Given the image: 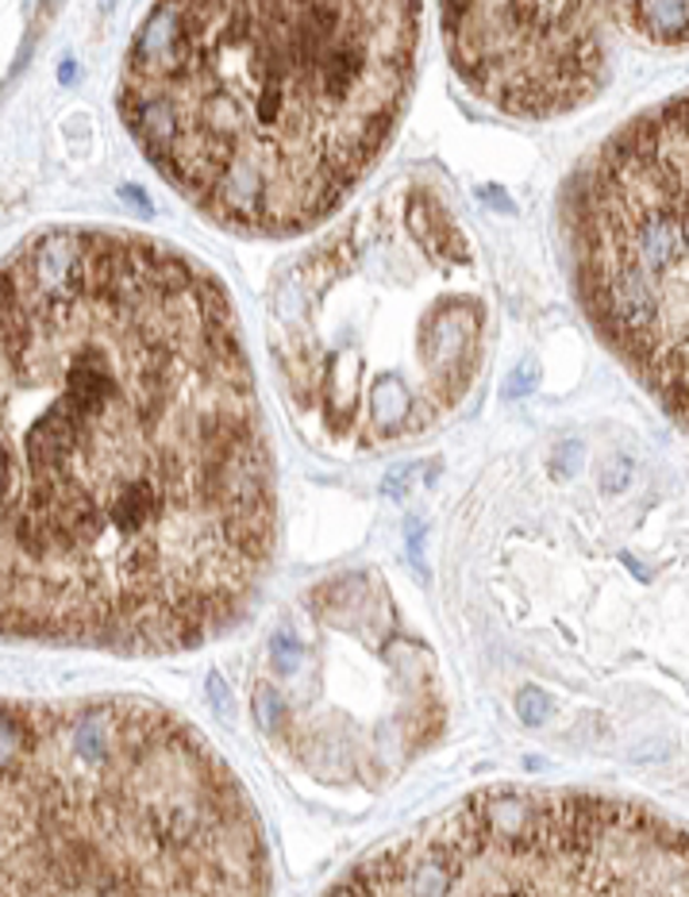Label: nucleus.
<instances>
[{
    "label": "nucleus",
    "instance_id": "0eeeda50",
    "mask_svg": "<svg viewBox=\"0 0 689 897\" xmlns=\"http://www.w3.org/2000/svg\"><path fill=\"white\" fill-rule=\"evenodd\" d=\"M440 23L462 85L516 120L582 112L628 51L689 47V0H440Z\"/></svg>",
    "mask_w": 689,
    "mask_h": 897
},
{
    "label": "nucleus",
    "instance_id": "f257e3e1",
    "mask_svg": "<svg viewBox=\"0 0 689 897\" xmlns=\"http://www.w3.org/2000/svg\"><path fill=\"white\" fill-rule=\"evenodd\" d=\"M4 636L174 654L255 605L278 486L213 270L120 228H43L4 266Z\"/></svg>",
    "mask_w": 689,
    "mask_h": 897
},
{
    "label": "nucleus",
    "instance_id": "f03ea898",
    "mask_svg": "<svg viewBox=\"0 0 689 897\" xmlns=\"http://www.w3.org/2000/svg\"><path fill=\"white\" fill-rule=\"evenodd\" d=\"M420 35L424 0H154L120 116L208 224L301 236L382 163Z\"/></svg>",
    "mask_w": 689,
    "mask_h": 897
},
{
    "label": "nucleus",
    "instance_id": "20e7f679",
    "mask_svg": "<svg viewBox=\"0 0 689 897\" xmlns=\"http://www.w3.org/2000/svg\"><path fill=\"white\" fill-rule=\"evenodd\" d=\"M270 317L294 412L331 443L374 451L459 409L482 370L490 309L448 200L404 182L297 258Z\"/></svg>",
    "mask_w": 689,
    "mask_h": 897
},
{
    "label": "nucleus",
    "instance_id": "6e6552de",
    "mask_svg": "<svg viewBox=\"0 0 689 897\" xmlns=\"http://www.w3.org/2000/svg\"><path fill=\"white\" fill-rule=\"evenodd\" d=\"M101 4H104V8H112V4H116V0H101Z\"/></svg>",
    "mask_w": 689,
    "mask_h": 897
},
{
    "label": "nucleus",
    "instance_id": "39448f33",
    "mask_svg": "<svg viewBox=\"0 0 689 897\" xmlns=\"http://www.w3.org/2000/svg\"><path fill=\"white\" fill-rule=\"evenodd\" d=\"M589 324L689 432V93L601 140L563 193Z\"/></svg>",
    "mask_w": 689,
    "mask_h": 897
},
{
    "label": "nucleus",
    "instance_id": "423d86ee",
    "mask_svg": "<svg viewBox=\"0 0 689 897\" xmlns=\"http://www.w3.org/2000/svg\"><path fill=\"white\" fill-rule=\"evenodd\" d=\"M336 894H689V828L624 797L493 786L362 855Z\"/></svg>",
    "mask_w": 689,
    "mask_h": 897
},
{
    "label": "nucleus",
    "instance_id": "7ed1b4c3",
    "mask_svg": "<svg viewBox=\"0 0 689 897\" xmlns=\"http://www.w3.org/2000/svg\"><path fill=\"white\" fill-rule=\"evenodd\" d=\"M4 894H263V821L189 721L127 693L4 705Z\"/></svg>",
    "mask_w": 689,
    "mask_h": 897
}]
</instances>
